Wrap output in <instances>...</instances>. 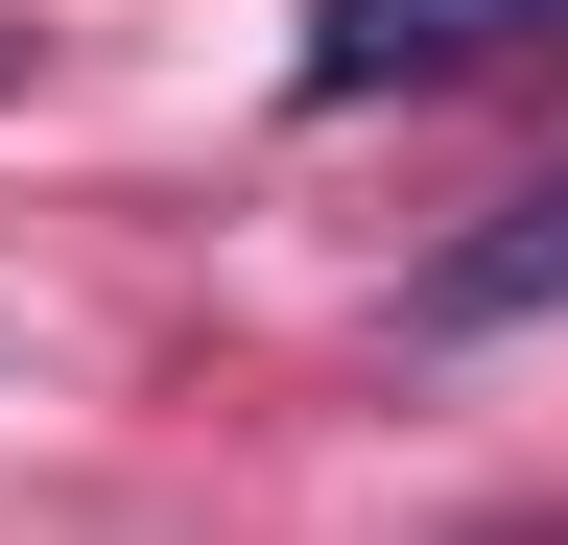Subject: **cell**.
Instances as JSON below:
<instances>
[{
  "label": "cell",
  "mask_w": 568,
  "mask_h": 545,
  "mask_svg": "<svg viewBox=\"0 0 568 545\" xmlns=\"http://www.w3.org/2000/svg\"><path fill=\"white\" fill-rule=\"evenodd\" d=\"M521 48H568V0H308V95H450Z\"/></svg>",
  "instance_id": "6da1fadb"
},
{
  "label": "cell",
  "mask_w": 568,
  "mask_h": 545,
  "mask_svg": "<svg viewBox=\"0 0 568 545\" xmlns=\"http://www.w3.org/2000/svg\"><path fill=\"white\" fill-rule=\"evenodd\" d=\"M545 285H568V166H545V190H521V214H497V238H450V261H426L403 309H426V332H521Z\"/></svg>",
  "instance_id": "7a4b0ae2"
}]
</instances>
